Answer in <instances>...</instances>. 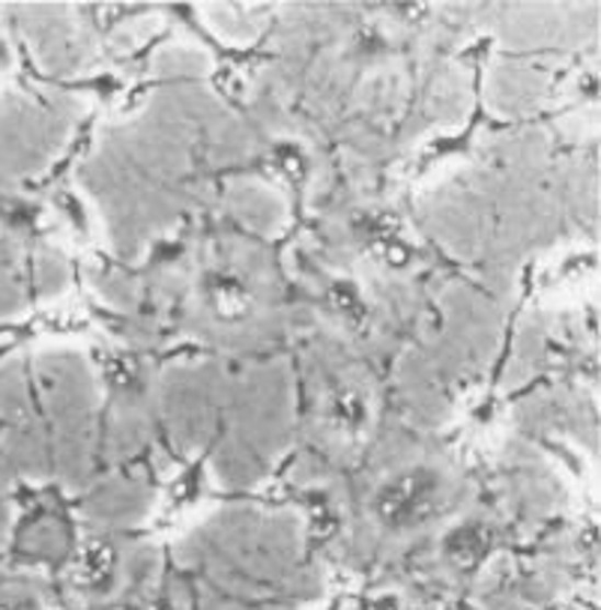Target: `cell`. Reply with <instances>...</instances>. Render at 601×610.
<instances>
[{"label": "cell", "instance_id": "obj_1", "mask_svg": "<svg viewBox=\"0 0 601 610\" xmlns=\"http://www.w3.org/2000/svg\"><path fill=\"white\" fill-rule=\"evenodd\" d=\"M434 494H438V485H434V476L428 473H405L398 476L389 485H383L381 494H377V515L386 527H395V530H405V527H413L426 518V512L434 506Z\"/></svg>", "mask_w": 601, "mask_h": 610}, {"label": "cell", "instance_id": "obj_2", "mask_svg": "<svg viewBox=\"0 0 601 610\" xmlns=\"http://www.w3.org/2000/svg\"><path fill=\"white\" fill-rule=\"evenodd\" d=\"M488 551V535L476 523H464L446 535V556L461 568H473Z\"/></svg>", "mask_w": 601, "mask_h": 610}, {"label": "cell", "instance_id": "obj_3", "mask_svg": "<svg viewBox=\"0 0 601 610\" xmlns=\"http://www.w3.org/2000/svg\"><path fill=\"white\" fill-rule=\"evenodd\" d=\"M88 580H90V584H97V587H105V584H109L111 568H109V560H105V556H97V560H90Z\"/></svg>", "mask_w": 601, "mask_h": 610}]
</instances>
